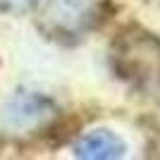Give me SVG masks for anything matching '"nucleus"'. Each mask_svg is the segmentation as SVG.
I'll list each match as a JSON object with an SVG mask.
<instances>
[{"label": "nucleus", "instance_id": "f257e3e1", "mask_svg": "<svg viewBox=\"0 0 160 160\" xmlns=\"http://www.w3.org/2000/svg\"><path fill=\"white\" fill-rule=\"evenodd\" d=\"M124 151H127L124 141L110 129H93L86 136H81V141L74 146V153L79 158H88V160L122 158Z\"/></svg>", "mask_w": 160, "mask_h": 160}, {"label": "nucleus", "instance_id": "f03ea898", "mask_svg": "<svg viewBox=\"0 0 160 160\" xmlns=\"http://www.w3.org/2000/svg\"><path fill=\"white\" fill-rule=\"evenodd\" d=\"M50 117V105L41 96H17V98L5 108V120L10 127L24 129V127H36L41 122Z\"/></svg>", "mask_w": 160, "mask_h": 160}, {"label": "nucleus", "instance_id": "7ed1b4c3", "mask_svg": "<svg viewBox=\"0 0 160 160\" xmlns=\"http://www.w3.org/2000/svg\"><path fill=\"white\" fill-rule=\"evenodd\" d=\"M31 0H0V5H5V7H24Z\"/></svg>", "mask_w": 160, "mask_h": 160}]
</instances>
